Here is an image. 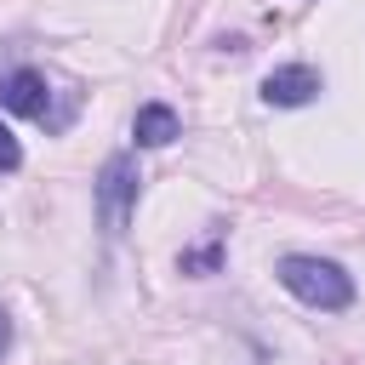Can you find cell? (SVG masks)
Returning <instances> with one entry per match:
<instances>
[{"label":"cell","instance_id":"1","mask_svg":"<svg viewBox=\"0 0 365 365\" xmlns=\"http://www.w3.org/2000/svg\"><path fill=\"white\" fill-rule=\"evenodd\" d=\"M274 274H279V285H285L297 302H308V308H319V314H342V308L354 302V279H348V268L331 262V257L291 251V257H279Z\"/></svg>","mask_w":365,"mask_h":365},{"label":"cell","instance_id":"2","mask_svg":"<svg viewBox=\"0 0 365 365\" xmlns=\"http://www.w3.org/2000/svg\"><path fill=\"white\" fill-rule=\"evenodd\" d=\"M137 160L131 154H108L103 160V171H97V211H103V222H108V234H120L125 228V217H131V205H137Z\"/></svg>","mask_w":365,"mask_h":365},{"label":"cell","instance_id":"3","mask_svg":"<svg viewBox=\"0 0 365 365\" xmlns=\"http://www.w3.org/2000/svg\"><path fill=\"white\" fill-rule=\"evenodd\" d=\"M325 91V80H319V68H308V63H285V68H274L268 80H262V103L268 108H302V103H314Z\"/></svg>","mask_w":365,"mask_h":365},{"label":"cell","instance_id":"4","mask_svg":"<svg viewBox=\"0 0 365 365\" xmlns=\"http://www.w3.org/2000/svg\"><path fill=\"white\" fill-rule=\"evenodd\" d=\"M0 108L29 114V120H51V86H46V74H34V68L0 74ZM51 125H57V120H51Z\"/></svg>","mask_w":365,"mask_h":365},{"label":"cell","instance_id":"5","mask_svg":"<svg viewBox=\"0 0 365 365\" xmlns=\"http://www.w3.org/2000/svg\"><path fill=\"white\" fill-rule=\"evenodd\" d=\"M177 131H182V120H177V108H171V103H143V108H137V120H131L137 148H165Z\"/></svg>","mask_w":365,"mask_h":365},{"label":"cell","instance_id":"6","mask_svg":"<svg viewBox=\"0 0 365 365\" xmlns=\"http://www.w3.org/2000/svg\"><path fill=\"white\" fill-rule=\"evenodd\" d=\"M17 165H23V148H17V137L0 125V171H17Z\"/></svg>","mask_w":365,"mask_h":365},{"label":"cell","instance_id":"7","mask_svg":"<svg viewBox=\"0 0 365 365\" xmlns=\"http://www.w3.org/2000/svg\"><path fill=\"white\" fill-rule=\"evenodd\" d=\"M6 348H11V314L0 308V359H6Z\"/></svg>","mask_w":365,"mask_h":365}]
</instances>
